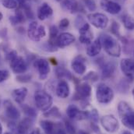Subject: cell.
Here are the masks:
<instances>
[{
  "label": "cell",
  "instance_id": "30",
  "mask_svg": "<svg viewBox=\"0 0 134 134\" xmlns=\"http://www.w3.org/2000/svg\"><path fill=\"white\" fill-rule=\"evenodd\" d=\"M56 75L59 79L62 78H67L69 80L72 79V74L70 73V72L63 67H58L56 69Z\"/></svg>",
  "mask_w": 134,
  "mask_h": 134
},
{
  "label": "cell",
  "instance_id": "7",
  "mask_svg": "<svg viewBox=\"0 0 134 134\" xmlns=\"http://www.w3.org/2000/svg\"><path fill=\"white\" fill-rule=\"evenodd\" d=\"M88 21L96 28L104 29L108 24V18L106 15L100 13H94L87 15Z\"/></svg>",
  "mask_w": 134,
  "mask_h": 134
},
{
  "label": "cell",
  "instance_id": "40",
  "mask_svg": "<svg viewBox=\"0 0 134 134\" xmlns=\"http://www.w3.org/2000/svg\"><path fill=\"white\" fill-rule=\"evenodd\" d=\"M43 50H44L46 52H54L58 50V48L56 46L51 44L48 41H47L46 43H44L43 44Z\"/></svg>",
  "mask_w": 134,
  "mask_h": 134
},
{
  "label": "cell",
  "instance_id": "29",
  "mask_svg": "<svg viewBox=\"0 0 134 134\" xmlns=\"http://www.w3.org/2000/svg\"><path fill=\"white\" fill-rule=\"evenodd\" d=\"M59 35V28L55 25H52L49 28V40L48 41L51 44L55 45V40Z\"/></svg>",
  "mask_w": 134,
  "mask_h": 134
},
{
  "label": "cell",
  "instance_id": "43",
  "mask_svg": "<svg viewBox=\"0 0 134 134\" xmlns=\"http://www.w3.org/2000/svg\"><path fill=\"white\" fill-rule=\"evenodd\" d=\"M85 23H86V22L84 21V20H83V18L82 16H77V18H76V21H75L76 27H78V29H79L83 24H84Z\"/></svg>",
  "mask_w": 134,
  "mask_h": 134
},
{
  "label": "cell",
  "instance_id": "32",
  "mask_svg": "<svg viewBox=\"0 0 134 134\" xmlns=\"http://www.w3.org/2000/svg\"><path fill=\"white\" fill-rule=\"evenodd\" d=\"M1 2H2V5L5 8L9 9H16L19 5L16 0H2Z\"/></svg>",
  "mask_w": 134,
  "mask_h": 134
},
{
  "label": "cell",
  "instance_id": "4",
  "mask_svg": "<svg viewBox=\"0 0 134 134\" xmlns=\"http://www.w3.org/2000/svg\"><path fill=\"white\" fill-rule=\"evenodd\" d=\"M96 98L100 104H108L114 98L113 90L104 83H100L96 89Z\"/></svg>",
  "mask_w": 134,
  "mask_h": 134
},
{
  "label": "cell",
  "instance_id": "2",
  "mask_svg": "<svg viewBox=\"0 0 134 134\" xmlns=\"http://www.w3.org/2000/svg\"><path fill=\"white\" fill-rule=\"evenodd\" d=\"M118 112L122 124L128 129H134V110L126 101L118 104Z\"/></svg>",
  "mask_w": 134,
  "mask_h": 134
},
{
  "label": "cell",
  "instance_id": "55",
  "mask_svg": "<svg viewBox=\"0 0 134 134\" xmlns=\"http://www.w3.org/2000/svg\"><path fill=\"white\" fill-rule=\"evenodd\" d=\"M4 134H13V133H9V132H6V133H5Z\"/></svg>",
  "mask_w": 134,
  "mask_h": 134
},
{
  "label": "cell",
  "instance_id": "22",
  "mask_svg": "<svg viewBox=\"0 0 134 134\" xmlns=\"http://www.w3.org/2000/svg\"><path fill=\"white\" fill-rule=\"evenodd\" d=\"M55 93L56 95L60 98H66L69 97L70 94V89L68 83L66 80H61L58 83L55 89Z\"/></svg>",
  "mask_w": 134,
  "mask_h": 134
},
{
  "label": "cell",
  "instance_id": "49",
  "mask_svg": "<svg viewBox=\"0 0 134 134\" xmlns=\"http://www.w3.org/2000/svg\"><path fill=\"white\" fill-rule=\"evenodd\" d=\"M51 60H52V63L54 65H57V62H56L55 59H53V58H52V59H51Z\"/></svg>",
  "mask_w": 134,
  "mask_h": 134
},
{
  "label": "cell",
  "instance_id": "39",
  "mask_svg": "<svg viewBox=\"0 0 134 134\" xmlns=\"http://www.w3.org/2000/svg\"><path fill=\"white\" fill-rule=\"evenodd\" d=\"M16 80L20 83H28L31 80V76L29 74H19L16 76Z\"/></svg>",
  "mask_w": 134,
  "mask_h": 134
},
{
  "label": "cell",
  "instance_id": "45",
  "mask_svg": "<svg viewBox=\"0 0 134 134\" xmlns=\"http://www.w3.org/2000/svg\"><path fill=\"white\" fill-rule=\"evenodd\" d=\"M94 125H91V127H92V129H94L93 130L94 131V132H96L97 133H100V129H99V127H98L97 126H96V123H94Z\"/></svg>",
  "mask_w": 134,
  "mask_h": 134
},
{
  "label": "cell",
  "instance_id": "11",
  "mask_svg": "<svg viewBox=\"0 0 134 134\" xmlns=\"http://www.w3.org/2000/svg\"><path fill=\"white\" fill-rule=\"evenodd\" d=\"M10 67L16 74H23L27 70V65L21 56H16L10 61Z\"/></svg>",
  "mask_w": 134,
  "mask_h": 134
},
{
  "label": "cell",
  "instance_id": "35",
  "mask_svg": "<svg viewBox=\"0 0 134 134\" xmlns=\"http://www.w3.org/2000/svg\"><path fill=\"white\" fill-rule=\"evenodd\" d=\"M99 79V76L98 74L94 72V71H91L89 72L84 77H83V80L85 81H90V82H96L98 81Z\"/></svg>",
  "mask_w": 134,
  "mask_h": 134
},
{
  "label": "cell",
  "instance_id": "50",
  "mask_svg": "<svg viewBox=\"0 0 134 134\" xmlns=\"http://www.w3.org/2000/svg\"><path fill=\"white\" fill-rule=\"evenodd\" d=\"M0 134H2V126L1 122H0Z\"/></svg>",
  "mask_w": 134,
  "mask_h": 134
},
{
  "label": "cell",
  "instance_id": "21",
  "mask_svg": "<svg viewBox=\"0 0 134 134\" xmlns=\"http://www.w3.org/2000/svg\"><path fill=\"white\" fill-rule=\"evenodd\" d=\"M53 14V9L49 5L48 3L44 2L42 5H40V7L37 9V16L40 20H44L50 16H52Z\"/></svg>",
  "mask_w": 134,
  "mask_h": 134
},
{
  "label": "cell",
  "instance_id": "5",
  "mask_svg": "<svg viewBox=\"0 0 134 134\" xmlns=\"http://www.w3.org/2000/svg\"><path fill=\"white\" fill-rule=\"evenodd\" d=\"M46 35V31L43 25H39L37 22L33 21L30 24L27 29L28 37L34 42H38Z\"/></svg>",
  "mask_w": 134,
  "mask_h": 134
},
{
  "label": "cell",
  "instance_id": "20",
  "mask_svg": "<svg viewBox=\"0 0 134 134\" xmlns=\"http://www.w3.org/2000/svg\"><path fill=\"white\" fill-rule=\"evenodd\" d=\"M61 7L63 10L67 11L72 14L77 13L81 9V5L76 0H63L60 2Z\"/></svg>",
  "mask_w": 134,
  "mask_h": 134
},
{
  "label": "cell",
  "instance_id": "27",
  "mask_svg": "<svg viewBox=\"0 0 134 134\" xmlns=\"http://www.w3.org/2000/svg\"><path fill=\"white\" fill-rule=\"evenodd\" d=\"M122 22L125 27L126 29L129 31H133L134 30V18L129 15V14H124L122 16Z\"/></svg>",
  "mask_w": 134,
  "mask_h": 134
},
{
  "label": "cell",
  "instance_id": "37",
  "mask_svg": "<svg viewBox=\"0 0 134 134\" xmlns=\"http://www.w3.org/2000/svg\"><path fill=\"white\" fill-rule=\"evenodd\" d=\"M88 117L87 119H91L94 123H97L98 121V112L96 109H92L90 111H87Z\"/></svg>",
  "mask_w": 134,
  "mask_h": 134
},
{
  "label": "cell",
  "instance_id": "51",
  "mask_svg": "<svg viewBox=\"0 0 134 134\" xmlns=\"http://www.w3.org/2000/svg\"><path fill=\"white\" fill-rule=\"evenodd\" d=\"M122 134H132V133H131L130 131H127V130H126V131H124V132H123Z\"/></svg>",
  "mask_w": 134,
  "mask_h": 134
},
{
  "label": "cell",
  "instance_id": "8",
  "mask_svg": "<svg viewBox=\"0 0 134 134\" xmlns=\"http://www.w3.org/2000/svg\"><path fill=\"white\" fill-rule=\"evenodd\" d=\"M100 124L105 131L108 133H115L119 129L118 119L113 115H106L101 117Z\"/></svg>",
  "mask_w": 134,
  "mask_h": 134
},
{
  "label": "cell",
  "instance_id": "15",
  "mask_svg": "<svg viewBox=\"0 0 134 134\" xmlns=\"http://www.w3.org/2000/svg\"><path fill=\"white\" fill-rule=\"evenodd\" d=\"M100 4L102 9L111 15H116L122 10L121 5L112 0H101Z\"/></svg>",
  "mask_w": 134,
  "mask_h": 134
},
{
  "label": "cell",
  "instance_id": "18",
  "mask_svg": "<svg viewBox=\"0 0 134 134\" xmlns=\"http://www.w3.org/2000/svg\"><path fill=\"white\" fill-rule=\"evenodd\" d=\"M85 59L82 55H78L76 56L71 63V67L73 69V71L79 74V75H83L85 73L87 70V66L85 65Z\"/></svg>",
  "mask_w": 134,
  "mask_h": 134
},
{
  "label": "cell",
  "instance_id": "19",
  "mask_svg": "<svg viewBox=\"0 0 134 134\" xmlns=\"http://www.w3.org/2000/svg\"><path fill=\"white\" fill-rule=\"evenodd\" d=\"M33 125V121L31 118L27 117L22 119L17 125H15L16 133L17 134H28L29 130Z\"/></svg>",
  "mask_w": 134,
  "mask_h": 134
},
{
  "label": "cell",
  "instance_id": "38",
  "mask_svg": "<svg viewBox=\"0 0 134 134\" xmlns=\"http://www.w3.org/2000/svg\"><path fill=\"white\" fill-rule=\"evenodd\" d=\"M65 130L68 134H76V128L72 123L68 120L65 121Z\"/></svg>",
  "mask_w": 134,
  "mask_h": 134
},
{
  "label": "cell",
  "instance_id": "44",
  "mask_svg": "<svg viewBox=\"0 0 134 134\" xmlns=\"http://www.w3.org/2000/svg\"><path fill=\"white\" fill-rule=\"evenodd\" d=\"M16 56H17V52H16V51H11V52H9V53H7L6 54V55H5V58H6V59L8 60V61H11L13 59H14Z\"/></svg>",
  "mask_w": 134,
  "mask_h": 134
},
{
  "label": "cell",
  "instance_id": "54",
  "mask_svg": "<svg viewBox=\"0 0 134 134\" xmlns=\"http://www.w3.org/2000/svg\"><path fill=\"white\" fill-rule=\"evenodd\" d=\"M132 94H133V99H134V87H133V91H132Z\"/></svg>",
  "mask_w": 134,
  "mask_h": 134
},
{
  "label": "cell",
  "instance_id": "9",
  "mask_svg": "<svg viewBox=\"0 0 134 134\" xmlns=\"http://www.w3.org/2000/svg\"><path fill=\"white\" fill-rule=\"evenodd\" d=\"M34 66L37 69L39 78L41 80H45L48 77L51 69H50L49 63L47 59H37L34 63Z\"/></svg>",
  "mask_w": 134,
  "mask_h": 134
},
{
  "label": "cell",
  "instance_id": "53",
  "mask_svg": "<svg viewBox=\"0 0 134 134\" xmlns=\"http://www.w3.org/2000/svg\"><path fill=\"white\" fill-rule=\"evenodd\" d=\"M79 134H87L86 132H83V131H80Z\"/></svg>",
  "mask_w": 134,
  "mask_h": 134
},
{
  "label": "cell",
  "instance_id": "1",
  "mask_svg": "<svg viewBox=\"0 0 134 134\" xmlns=\"http://www.w3.org/2000/svg\"><path fill=\"white\" fill-rule=\"evenodd\" d=\"M98 38L100 39L102 48L108 55L115 58L120 57L122 48L115 38L108 34H102Z\"/></svg>",
  "mask_w": 134,
  "mask_h": 134
},
{
  "label": "cell",
  "instance_id": "6",
  "mask_svg": "<svg viewBox=\"0 0 134 134\" xmlns=\"http://www.w3.org/2000/svg\"><path fill=\"white\" fill-rule=\"evenodd\" d=\"M91 87L87 83H83L76 85L74 99L81 100V102L87 103L91 95Z\"/></svg>",
  "mask_w": 134,
  "mask_h": 134
},
{
  "label": "cell",
  "instance_id": "34",
  "mask_svg": "<svg viewBox=\"0 0 134 134\" xmlns=\"http://www.w3.org/2000/svg\"><path fill=\"white\" fill-rule=\"evenodd\" d=\"M20 6L22 7L23 12L24 13L26 17H27L29 19H34V15L33 11H32V9H31V6H30L29 4H27L26 2L25 4H24V5H22Z\"/></svg>",
  "mask_w": 134,
  "mask_h": 134
},
{
  "label": "cell",
  "instance_id": "28",
  "mask_svg": "<svg viewBox=\"0 0 134 134\" xmlns=\"http://www.w3.org/2000/svg\"><path fill=\"white\" fill-rule=\"evenodd\" d=\"M110 30H111V32L114 35H115L119 39H120L122 42H124V43H127L128 41H127V40L124 37H122L120 33H119V24L116 22V21H115V20H113L112 22H111V27H110Z\"/></svg>",
  "mask_w": 134,
  "mask_h": 134
},
{
  "label": "cell",
  "instance_id": "17",
  "mask_svg": "<svg viewBox=\"0 0 134 134\" xmlns=\"http://www.w3.org/2000/svg\"><path fill=\"white\" fill-rule=\"evenodd\" d=\"M99 66L101 70L102 79L110 78L115 71V65L112 62H104V60H102L99 62Z\"/></svg>",
  "mask_w": 134,
  "mask_h": 134
},
{
  "label": "cell",
  "instance_id": "33",
  "mask_svg": "<svg viewBox=\"0 0 134 134\" xmlns=\"http://www.w3.org/2000/svg\"><path fill=\"white\" fill-rule=\"evenodd\" d=\"M22 108H23V109H24V113L26 114V115H27V117L33 119V118H35V117L37 116V113L36 110H35L34 108H33L32 107H30V106H28V105H24Z\"/></svg>",
  "mask_w": 134,
  "mask_h": 134
},
{
  "label": "cell",
  "instance_id": "36",
  "mask_svg": "<svg viewBox=\"0 0 134 134\" xmlns=\"http://www.w3.org/2000/svg\"><path fill=\"white\" fill-rule=\"evenodd\" d=\"M44 115L47 116V117H51V116L52 117H60L61 114L57 107H53L50 110L48 109V111H46V112H44Z\"/></svg>",
  "mask_w": 134,
  "mask_h": 134
},
{
  "label": "cell",
  "instance_id": "12",
  "mask_svg": "<svg viewBox=\"0 0 134 134\" xmlns=\"http://www.w3.org/2000/svg\"><path fill=\"white\" fill-rule=\"evenodd\" d=\"M67 116L70 119L82 120L86 119L88 117L87 111H80L76 105L70 104L68 106L66 109Z\"/></svg>",
  "mask_w": 134,
  "mask_h": 134
},
{
  "label": "cell",
  "instance_id": "23",
  "mask_svg": "<svg viewBox=\"0 0 134 134\" xmlns=\"http://www.w3.org/2000/svg\"><path fill=\"white\" fill-rule=\"evenodd\" d=\"M102 46L100 44V39L98 38L91 44H87V47L86 48V52L87 55H89L90 57H95L98 55H99L101 51Z\"/></svg>",
  "mask_w": 134,
  "mask_h": 134
},
{
  "label": "cell",
  "instance_id": "52",
  "mask_svg": "<svg viewBox=\"0 0 134 134\" xmlns=\"http://www.w3.org/2000/svg\"><path fill=\"white\" fill-rule=\"evenodd\" d=\"M2 17H3V15H2V13L0 12V21H1V20L2 19Z\"/></svg>",
  "mask_w": 134,
  "mask_h": 134
},
{
  "label": "cell",
  "instance_id": "41",
  "mask_svg": "<svg viewBox=\"0 0 134 134\" xmlns=\"http://www.w3.org/2000/svg\"><path fill=\"white\" fill-rule=\"evenodd\" d=\"M9 77V72L7 69H0V83L8 80Z\"/></svg>",
  "mask_w": 134,
  "mask_h": 134
},
{
  "label": "cell",
  "instance_id": "24",
  "mask_svg": "<svg viewBox=\"0 0 134 134\" xmlns=\"http://www.w3.org/2000/svg\"><path fill=\"white\" fill-rule=\"evenodd\" d=\"M27 94H28L27 88L23 87H20V88H16L13 90L12 92V97L16 103L22 104L25 100Z\"/></svg>",
  "mask_w": 134,
  "mask_h": 134
},
{
  "label": "cell",
  "instance_id": "48",
  "mask_svg": "<svg viewBox=\"0 0 134 134\" xmlns=\"http://www.w3.org/2000/svg\"><path fill=\"white\" fill-rule=\"evenodd\" d=\"M29 134H41V133L38 129H36V130H34L33 131H31Z\"/></svg>",
  "mask_w": 134,
  "mask_h": 134
},
{
  "label": "cell",
  "instance_id": "10",
  "mask_svg": "<svg viewBox=\"0 0 134 134\" xmlns=\"http://www.w3.org/2000/svg\"><path fill=\"white\" fill-rule=\"evenodd\" d=\"M79 41L80 43L84 44H89L92 42L94 38V34L91 31V26L88 23H85L79 28Z\"/></svg>",
  "mask_w": 134,
  "mask_h": 134
},
{
  "label": "cell",
  "instance_id": "46",
  "mask_svg": "<svg viewBox=\"0 0 134 134\" xmlns=\"http://www.w3.org/2000/svg\"><path fill=\"white\" fill-rule=\"evenodd\" d=\"M6 33H7L6 29H2V30H1V31H0V37H2L6 36Z\"/></svg>",
  "mask_w": 134,
  "mask_h": 134
},
{
  "label": "cell",
  "instance_id": "25",
  "mask_svg": "<svg viewBox=\"0 0 134 134\" xmlns=\"http://www.w3.org/2000/svg\"><path fill=\"white\" fill-rule=\"evenodd\" d=\"M10 23L13 25H16L18 24H22L24 23L26 20V16L23 10L21 9H17L14 14V16H10L9 18Z\"/></svg>",
  "mask_w": 134,
  "mask_h": 134
},
{
  "label": "cell",
  "instance_id": "58",
  "mask_svg": "<svg viewBox=\"0 0 134 134\" xmlns=\"http://www.w3.org/2000/svg\"><path fill=\"white\" fill-rule=\"evenodd\" d=\"M133 55H134V49H133Z\"/></svg>",
  "mask_w": 134,
  "mask_h": 134
},
{
  "label": "cell",
  "instance_id": "3",
  "mask_svg": "<svg viewBox=\"0 0 134 134\" xmlns=\"http://www.w3.org/2000/svg\"><path fill=\"white\" fill-rule=\"evenodd\" d=\"M34 101L37 108L42 111H48L52 104V97L47 91L43 90H37L34 93Z\"/></svg>",
  "mask_w": 134,
  "mask_h": 134
},
{
  "label": "cell",
  "instance_id": "57",
  "mask_svg": "<svg viewBox=\"0 0 134 134\" xmlns=\"http://www.w3.org/2000/svg\"><path fill=\"white\" fill-rule=\"evenodd\" d=\"M0 106H1V98H0Z\"/></svg>",
  "mask_w": 134,
  "mask_h": 134
},
{
  "label": "cell",
  "instance_id": "56",
  "mask_svg": "<svg viewBox=\"0 0 134 134\" xmlns=\"http://www.w3.org/2000/svg\"><path fill=\"white\" fill-rule=\"evenodd\" d=\"M57 2H61V1H63V0H56Z\"/></svg>",
  "mask_w": 134,
  "mask_h": 134
},
{
  "label": "cell",
  "instance_id": "13",
  "mask_svg": "<svg viewBox=\"0 0 134 134\" xmlns=\"http://www.w3.org/2000/svg\"><path fill=\"white\" fill-rule=\"evenodd\" d=\"M120 69L123 74L129 79L134 80V60L131 59H123L120 62Z\"/></svg>",
  "mask_w": 134,
  "mask_h": 134
},
{
  "label": "cell",
  "instance_id": "31",
  "mask_svg": "<svg viewBox=\"0 0 134 134\" xmlns=\"http://www.w3.org/2000/svg\"><path fill=\"white\" fill-rule=\"evenodd\" d=\"M83 5L90 12H94L97 9V4L94 0H80Z\"/></svg>",
  "mask_w": 134,
  "mask_h": 134
},
{
  "label": "cell",
  "instance_id": "42",
  "mask_svg": "<svg viewBox=\"0 0 134 134\" xmlns=\"http://www.w3.org/2000/svg\"><path fill=\"white\" fill-rule=\"evenodd\" d=\"M69 26V20L67 18H63V20H60L59 27L61 30H66Z\"/></svg>",
  "mask_w": 134,
  "mask_h": 134
},
{
  "label": "cell",
  "instance_id": "14",
  "mask_svg": "<svg viewBox=\"0 0 134 134\" xmlns=\"http://www.w3.org/2000/svg\"><path fill=\"white\" fill-rule=\"evenodd\" d=\"M4 108H5V115L9 119L17 120L20 118L21 116L20 111L9 100H5L4 101Z\"/></svg>",
  "mask_w": 134,
  "mask_h": 134
},
{
  "label": "cell",
  "instance_id": "26",
  "mask_svg": "<svg viewBox=\"0 0 134 134\" xmlns=\"http://www.w3.org/2000/svg\"><path fill=\"white\" fill-rule=\"evenodd\" d=\"M40 126L45 134H54L56 126L54 122L48 120H43L40 122Z\"/></svg>",
  "mask_w": 134,
  "mask_h": 134
},
{
  "label": "cell",
  "instance_id": "16",
  "mask_svg": "<svg viewBox=\"0 0 134 134\" xmlns=\"http://www.w3.org/2000/svg\"><path fill=\"white\" fill-rule=\"evenodd\" d=\"M76 41V38L74 35L68 32H63L58 35L56 40H55V45L57 48H65L72 43H74Z\"/></svg>",
  "mask_w": 134,
  "mask_h": 134
},
{
  "label": "cell",
  "instance_id": "47",
  "mask_svg": "<svg viewBox=\"0 0 134 134\" xmlns=\"http://www.w3.org/2000/svg\"><path fill=\"white\" fill-rule=\"evenodd\" d=\"M27 0H16V2H18V4H19L20 5H22L25 4V3L27 2Z\"/></svg>",
  "mask_w": 134,
  "mask_h": 134
}]
</instances>
